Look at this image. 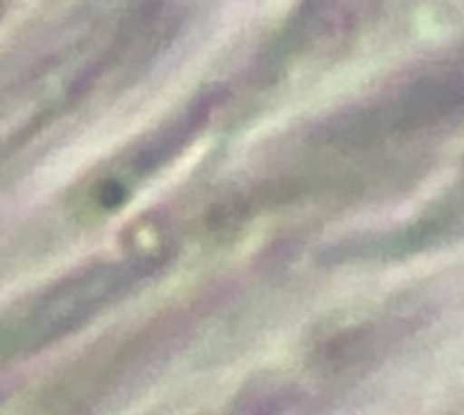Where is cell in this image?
<instances>
[{"label":"cell","mask_w":464,"mask_h":415,"mask_svg":"<svg viewBox=\"0 0 464 415\" xmlns=\"http://www.w3.org/2000/svg\"><path fill=\"white\" fill-rule=\"evenodd\" d=\"M152 269V253H133L92 261L49 283L0 318V362L30 356L76 334L130 294Z\"/></svg>","instance_id":"obj_1"}]
</instances>
